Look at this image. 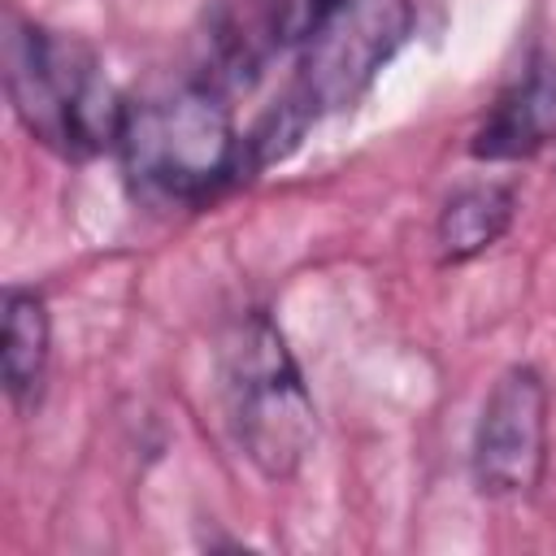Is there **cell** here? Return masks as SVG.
I'll list each match as a JSON object with an SVG mask.
<instances>
[{"mask_svg": "<svg viewBox=\"0 0 556 556\" xmlns=\"http://www.w3.org/2000/svg\"><path fill=\"white\" fill-rule=\"evenodd\" d=\"M113 148L130 187L169 208H200L248 178L243 135L235 130L222 83L208 74L122 100Z\"/></svg>", "mask_w": 556, "mask_h": 556, "instance_id": "obj_1", "label": "cell"}, {"mask_svg": "<svg viewBox=\"0 0 556 556\" xmlns=\"http://www.w3.org/2000/svg\"><path fill=\"white\" fill-rule=\"evenodd\" d=\"M217 374L226 426L248 465L269 482L295 478L317 443V408L295 352L265 308H248L226 326Z\"/></svg>", "mask_w": 556, "mask_h": 556, "instance_id": "obj_2", "label": "cell"}, {"mask_svg": "<svg viewBox=\"0 0 556 556\" xmlns=\"http://www.w3.org/2000/svg\"><path fill=\"white\" fill-rule=\"evenodd\" d=\"M4 96L22 130L65 161H87L117 143L122 100L100 74V56L61 30L9 13Z\"/></svg>", "mask_w": 556, "mask_h": 556, "instance_id": "obj_3", "label": "cell"}, {"mask_svg": "<svg viewBox=\"0 0 556 556\" xmlns=\"http://www.w3.org/2000/svg\"><path fill=\"white\" fill-rule=\"evenodd\" d=\"M413 35V0H348L339 17L300 48V74L287 91L317 122L321 113L352 109L382 65Z\"/></svg>", "mask_w": 556, "mask_h": 556, "instance_id": "obj_4", "label": "cell"}, {"mask_svg": "<svg viewBox=\"0 0 556 556\" xmlns=\"http://www.w3.org/2000/svg\"><path fill=\"white\" fill-rule=\"evenodd\" d=\"M552 391L534 365H508L478 413L469 443V478L486 500H521L547 473Z\"/></svg>", "mask_w": 556, "mask_h": 556, "instance_id": "obj_5", "label": "cell"}, {"mask_svg": "<svg viewBox=\"0 0 556 556\" xmlns=\"http://www.w3.org/2000/svg\"><path fill=\"white\" fill-rule=\"evenodd\" d=\"M556 139V56H534L469 139L473 161H526Z\"/></svg>", "mask_w": 556, "mask_h": 556, "instance_id": "obj_6", "label": "cell"}, {"mask_svg": "<svg viewBox=\"0 0 556 556\" xmlns=\"http://www.w3.org/2000/svg\"><path fill=\"white\" fill-rule=\"evenodd\" d=\"M0 382L17 413L39 408L43 382H48V356H52V317L39 291L30 287H4L0 304Z\"/></svg>", "mask_w": 556, "mask_h": 556, "instance_id": "obj_7", "label": "cell"}, {"mask_svg": "<svg viewBox=\"0 0 556 556\" xmlns=\"http://www.w3.org/2000/svg\"><path fill=\"white\" fill-rule=\"evenodd\" d=\"M517 217V191L504 182H465L456 187L439 217H434V243L439 265H465L495 248Z\"/></svg>", "mask_w": 556, "mask_h": 556, "instance_id": "obj_8", "label": "cell"}, {"mask_svg": "<svg viewBox=\"0 0 556 556\" xmlns=\"http://www.w3.org/2000/svg\"><path fill=\"white\" fill-rule=\"evenodd\" d=\"M343 4L348 0H261V17L278 52H300L339 17Z\"/></svg>", "mask_w": 556, "mask_h": 556, "instance_id": "obj_9", "label": "cell"}]
</instances>
